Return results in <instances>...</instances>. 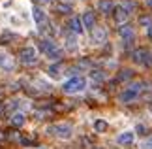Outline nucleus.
<instances>
[{
    "instance_id": "nucleus-1",
    "label": "nucleus",
    "mask_w": 152,
    "mask_h": 149,
    "mask_svg": "<svg viewBox=\"0 0 152 149\" xmlns=\"http://www.w3.org/2000/svg\"><path fill=\"white\" fill-rule=\"evenodd\" d=\"M39 51L47 59H51V61H60L62 59V49L53 40H42L39 42Z\"/></svg>"
},
{
    "instance_id": "nucleus-2",
    "label": "nucleus",
    "mask_w": 152,
    "mask_h": 149,
    "mask_svg": "<svg viewBox=\"0 0 152 149\" xmlns=\"http://www.w3.org/2000/svg\"><path fill=\"white\" fill-rule=\"evenodd\" d=\"M85 87H86V79L81 76H75V77H69L68 81H64L62 91L68 94H77L81 91H85Z\"/></svg>"
},
{
    "instance_id": "nucleus-3",
    "label": "nucleus",
    "mask_w": 152,
    "mask_h": 149,
    "mask_svg": "<svg viewBox=\"0 0 152 149\" xmlns=\"http://www.w3.org/2000/svg\"><path fill=\"white\" fill-rule=\"evenodd\" d=\"M47 134H53V136L62 138V140H69L72 134H73V128H72V125H68V123H56V125L47 127Z\"/></svg>"
},
{
    "instance_id": "nucleus-4",
    "label": "nucleus",
    "mask_w": 152,
    "mask_h": 149,
    "mask_svg": "<svg viewBox=\"0 0 152 149\" xmlns=\"http://www.w3.org/2000/svg\"><path fill=\"white\" fill-rule=\"evenodd\" d=\"M19 61L23 64H26V66H32V64L38 62V49L32 45L28 47H23V49L19 51Z\"/></svg>"
},
{
    "instance_id": "nucleus-5",
    "label": "nucleus",
    "mask_w": 152,
    "mask_h": 149,
    "mask_svg": "<svg viewBox=\"0 0 152 149\" xmlns=\"http://www.w3.org/2000/svg\"><path fill=\"white\" fill-rule=\"evenodd\" d=\"M133 61L152 70V55H150L147 49H137V51H133Z\"/></svg>"
},
{
    "instance_id": "nucleus-6",
    "label": "nucleus",
    "mask_w": 152,
    "mask_h": 149,
    "mask_svg": "<svg viewBox=\"0 0 152 149\" xmlns=\"http://www.w3.org/2000/svg\"><path fill=\"white\" fill-rule=\"evenodd\" d=\"M32 19H34V23L39 27V30H43V25L47 23V15H45V11H43L42 8H34V10H32Z\"/></svg>"
},
{
    "instance_id": "nucleus-7",
    "label": "nucleus",
    "mask_w": 152,
    "mask_h": 149,
    "mask_svg": "<svg viewBox=\"0 0 152 149\" xmlns=\"http://www.w3.org/2000/svg\"><path fill=\"white\" fill-rule=\"evenodd\" d=\"M0 70H4V72H11L13 70V59L4 51H0Z\"/></svg>"
},
{
    "instance_id": "nucleus-8",
    "label": "nucleus",
    "mask_w": 152,
    "mask_h": 149,
    "mask_svg": "<svg viewBox=\"0 0 152 149\" xmlns=\"http://www.w3.org/2000/svg\"><path fill=\"white\" fill-rule=\"evenodd\" d=\"M81 23H83L85 28L92 30V28H94V25H96V17H94V13H92L90 10H86L85 13H83V17H81Z\"/></svg>"
},
{
    "instance_id": "nucleus-9",
    "label": "nucleus",
    "mask_w": 152,
    "mask_h": 149,
    "mask_svg": "<svg viewBox=\"0 0 152 149\" xmlns=\"http://www.w3.org/2000/svg\"><path fill=\"white\" fill-rule=\"evenodd\" d=\"M137 96H139V93L128 87L124 93H120V96H118V98H120V102H122V104H130V102H133V100H135Z\"/></svg>"
},
{
    "instance_id": "nucleus-10",
    "label": "nucleus",
    "mask_w": 152,
    "mask_h": 149,
    "mask_svg": "<svg viewBox=\"0 0 152 149\" xmlns=\"http://www.w3.org/2000/svg\"><path fill=\"white\" fill-rule=\"evenodd\" d=\"M105 38H107L105 28H102V27H94V28H92V42H94V44H103Z\"/></svg>"
},
{
    "instance_id": "nucleus-11",
    "label": "nucleus",
    "mask_w": 152,
    "mask_h": 149,
    "mask_svg": "<svg viewBox=\"0 0 152 149\" xmlns=\"http://www.w3.org/2000/svg\"><path fill=\"white\" fill-rule=\"evenodd\" d=\"M133 140H135V134H133L132 130H126V132L118 134V138H116V144H120V145H128V144H133Z\"/></svg>"
},
{
    "instance_id": "nucleus-12",
    "label": "nucleus",
    "mask_w": 152,
    "mask_h": 149,
    "mask_svg": "<svg viewBox=\"0 0 152 149\" xmlns=\"http://www.w3.org/2000/svg\"><path fill=\"white\" fill-rule=\"evenodd\" d=\"M118 34H120V38L124 40V42H132L133 40V28L130 25H122L118 28Z\"/></svg>"
},
{
    "instance_id": "nucleus-13",
    "label": "nucleus",
    "mask_w": 152,
    "mask_h": 149,
    "mask_svg": "<svg viewBox=\"0 0 152 149\" xmlns=\"http://www.w3.org/2000/svg\"><path fill=\"white\" fill-rule=\"evenodd\" d=\"M69 28L73 30V34H83L85 32V27H83V23H81L79 17H72V21H69Z\"/></svg>"
},
{
    "instance_id": "nucleus-14",
    "label": "nucleus",
    "mask_w": 152,
    "mask_h": 149,
    "mask_svg": "<svg viewBox=\"0 0 152 149\" xmlns=\"http://www.w3.org/2000/svg\"><path fill=\"white\" fill-rule=\"evenodd\" d=\"M25 121L26 119H25V113L23 111H15L13 115H11V125H13L15 128H21L23 125H25Z\"/></svg>"
},
{
    "instance_id": "nucleus-15",
    "label": "nucleus",
    "mask_w": 152,
    "mask_h": 149,
    "mask_svg": "<svg viewBox=\"0 0 152 149\" xmlns=\"http://www.w3.org/2000/svg\"><path fill=\"white\" fill-rule=\"evenodd\" d=\"M98 8H100L102 13H111V11L115 10V6H113V2H111V0H102V2L98 4Z\"/></svg>"
},
{
    "instance_id": "nucleus-16",
    "label": "nucleus",
    "mask_w": 152,
    "mask_h": 149,
    "mask_svg": "<svg viewBox=\"0 0 152 149\" xmlns=\"http://www.w3.org/2000/svg\"><path fill=\"white\" fill-rule=\"evenodd\" d=\"M126 19H128V13H126V11L122 10V8H116V11H115V21L122 25V23H124Z\"/></svg>"
},
{
    "instance_id": "nucleus-17",
    "label": "nucleus",
    "mask_w": 152,
    "mask_h": 149,
    "mask_svg": "<svg viewBox=\"0 0 152 149\" xmlns=\"http://www.w3.org/2000/svg\"><path fill=\"white\" fill-rule=\"evenodd\" d=\"M107 121H103V119H98V121H94V130L96 132H105L107 130Z\"/></svg>"
},
{
    "instance_id": "nucleus-18",
    "label": "nucleus",
    "mask_w": 152,
    "mask_h": 149,
    "mask_svg": "<svg viewBox=\"0 0 152 149\" xmlns=\"http://www.w3.org/2000/svg\"><path fill=\"white\" fill-rule=\"evenodd\" d=\"M49 76L51 77H58V74H60V64H53V66H49Z\"/></svg>"
},
{
    "instance_id": "nucleus-19",
    "label": "nucleus",
    "mask_w": 152,
    "mask_h": 149,
    "mask_svg": "<svg viewBox=\"0 0 152 149\" xmlns=\"http://www.w3.org/2000/svg\"><path fill=\"white\" fill-rule=\"evenodd\" d=\"M122 10H124L126 13H130L132 10H135V2H132V0H126V2L122 4Z\"/></svg>"
},
{
    "instance_id": "nucleus-20",
    "label": "nucleus",
    "mask_w": 152,
    "mask_h": 149,
    "mask_svg": "<svg viewBox=\"0 0 152 149\" xmlns=\"http://www.w3.org/2000/svg\"><path fill=\"white\" fill-rule=\"evenodd\" d=\"M90 77H92L94 81H103V79H105V74L100 72V70H94V72L90 74Z\"/></svg>"
},
{
    "instance_id": "nucleus-21",
    "label": "nucleus",
    "mask_w": 152,
    "mask_h": 149,
    "mask_svg": "<svg viewBox=\"0 0 152 149\" xmlns=\"http://www.w3.org/2000/svg\"><path fill=\"white\" fill-rule=\"evenodd\" d=\"M132 76H133V72H132V70H122V72H120V76H118V81H126V79H130Z\"/></svg>"
},
{
    "instance_id": "nucleus-22",
    "label": "nucleus",
    "mask_w": 152,
    "mask_h": 149,
    "mask_svg": "<svg viewBox=\"0 0 152 149\" xmlns=\"http://www.w3.org/2000/svg\"><path fill=\"white\" fill-rule=\"evenodd\" d=\"M56 10L60 11V13H69V11H72V8H69L68 4H60V6H56Z\"/></svg>"
},
{
    "instance_id": "nucleus-23",
    "label": "nucleus",
    "mask_w": 152,
    "mask_h": 149,
    "mask_svg": "<svg viewBox=\"0 0 152 149\" xmlns=\"http://www.w3.org/2000/svg\"><path fill=\"white\" fill-rule=\"evenodd\" d=\"M23 106V100H11V104H10V110H19Z\"/></svg>"
},
{
    "instance_id": "nucleus-24",
    "label": "nucleus",
    "mask_w": 152,
    "mask_h": 149,
    "mask_svg": "<svg viewBox=\"0 0 152 149\" xmlns=\"http://www.w3.org/2000/svg\"><path fill=\"white\" fill-rule=\"evenodd\" d=\"M141 149H152V136L150 138H147L143 142V145H141Z\"/></svg>"
},
{
    "instance_id": "nucleus-25",
    "label": "nucleus",
    "mask_w": 152,
    "mask_h": 149,
    "mask_svg": "<svg viewBox=\"0 0 152 149\" xmlns=\"http://www.w3.org/2000/svg\"><path fill=\"white\" fill-rule=\"evenodd\" d=\"M66 44H68V47H69V49H72V47H75V44H77V42H75V38H73V36H68Z\"/></svg>"
},
{
    "instance_id": "nucleus-26",
    "label": "nucleus",
    "mask_w": 152,
    "mask_h": 149,
    "mask_svg": "<svg viewBox=\"0 0 152 149\" xmlns=\"http://www.w3.org/2000/svg\"><path fill=\"white\" fill-rule=\"evenodd\" d=\"M139 23H141V25H148V27H150V17H145V15H143L141 19H139Z\"/></svg>"
},
{
    "instance_id": "nucleus-27",
    "label": "nucleus",
    "mask_w": 152,
    "mask_h": 149,
    "mask_svg": "<svg viewBox=\"0 0 152 149\" xmlns=\"http://www.w3.org/2000/svg\"><path fill=\"white\" fill-rule=\"evenodd\" d=\"M137 132L139 134H145V127H143V125H137Z\"/></svg>"
},
{
    "instance_id": "nucleus-28",
    "label": "nucleus",
    "mask_w": 152,
    "mask_h": 149,
    "mask_svg": "<svg viewBox=\"0 0 152 149\" xmlns=\"http://www.w3.org/2000/svg\"><path fill=\"white\" fill-rule=\"evenodd\" d=\"M147 34H148V38H150V40H152V25H150V27H148V30H147Z\"/></svg>"
},
{
    "instance_id": "nucleus-29",
    "label": "nucleus",
    "mask_w": 152,
    "mask_h": 149,
    "mask_svg": "<svg viewBox=\"0 0 152 149\" xmlns=\"http://www.w3.org/2000/svg\"><path fill=\"white\" fill-rule=\"evenodd\" d=\"M147 4H148V6H150V8H152V0H147Z\"/></svg>"
},
{
    "instance_id": "nucleus-30",
    "label": "nucleus",
    "mask_w": 152,
    "mask_h": 149,
    "mask_svg": "<svg viewBox=\"0 0 152 149\" xmlns=\"http://www.w3.org/2000/svg\"><path fill=\"white\" fill-rule=\"evenodd\" d=\"M43 2H51V0H43Z\"/></svg>"
},
{
    "instance_id": "nucleus-31",
    "label": "nucleus",
    "mask_w": 152,
    "mask_h": 149,
    "mask_svg": "<svg viewBox=\"0 0 152 149\" xmlns=\"http://www.w3.org/2000/svg\"><path fill=\"white\" fill-rule=\"evenodd\" d=\"M96 149H102V147H96Z\"/></svg>"
}]
</instances>
